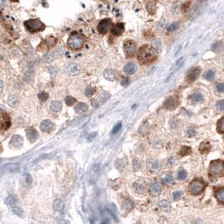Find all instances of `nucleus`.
I'll return each mask as SVG.
<instances>
[{"label":"nucleus","instance_id":"obj_1","mask_svg":"<svg viewBox=\"0 0 224 224\" xmlns=\"http://www.w3.org/2000/svg\"><path fill=\"white\" fill-rule=\"evenodd\" d=\"M137 58L142 64L148 65L156 60L157 52L152 46L148 45H144L139 49Z\"/></svg>","mask_w":224,"mask_h":224},{"label":"nucleus","instance_id":"obj_2","mask_svg":"<svg viewBox=\"0 0 224 224\" xmlns=\"http://www.w3.org/2000/svg\"><path fill=\"white\" fill-rule=\"evenodd\" d=\"M209 175L212 177L224 175V162L223 160H214L209 165Z\"/></svg>","mask_w":224,"mask_h":224},{"label":"nucleus","instance_id":"obj_3","mask_svg":"<svg viewBox=\"0 0 224 224\" xmlns=\"http://www.w3.org/2000/svg\"><path fill=\"white\" fill-rule=\"evenodd\" d=\"M83 37L76 32L72 33L67 40V46L72 50L80 49L83 45Z\"/></svg>","mask_w":224,"mask_h":224},{"label":"nucleus","instance_id":"obj_4","mask_svg":"<svg viewBox=\"0 0 224 224\" xmlns=\"http://www.w3.org/2000/svg\"><path fill=\"white\" fill-rule=\"evenodd\" d=\"M25 26L28 31L30 32H38L43 30L45 29V25L39 19H31L25 22Z\"/></svg>","mask_w":224,"mask_h":224},{"label":"nucleus","instance_id":"obj_5","mask_svg":"<svg viewBox=\"0 0 224 224\" xmlns=\"http://www.w3.org/2000/svg\"><path fill=\"white\" fill-rule=\"evenodd\" d=\"M206 187V183L201 179H196L191 181L189 186V192L193 196H198L202 194Z\"/></svg>","mask_w":224,"mask_h":224},{"label":"nucleus","instance_id":"obj_6","mask_svg":"<svg viewBox=\"0 0 224 224\" xmlns=\"http://www.w3.org/2000/svg\"><path fill=\"white\" fill-rule=\"evenodd\" d=\"M123 47H124V51H125L126 57H132L136 53L137 44L133 41H126L124 43Z\"/></svg>","mask_w":224,"mask_h":224},{"label":"nucleus","instance_id":"obj_7","mask_svg":"<svg viewBox=\"0 0 224 224\" xmlns=\"http://www.w3.org/2000/svg\"><path fill=\"white\" fill-rule=\"evenodd\" d=\"M112 25V22L109 19H104L103 20L99 23L98 25V31L100 34H106L108 32L109 29Z\"/></svg>","mask_w":224,"mask_h":224},{"label":"nucleus","instance_id":"obj_8","mask_svg":"<svg viewBox=\"0 0 224 224\" xmlns=\"http://www.w3.org/2000/svg\"><path fill=\"white\" fill-rule=\"evenodd\" d=\"M180 104V100L177 96H172L169 98L164 104V107L167 109H175Z\"/></svg>","mask_w":224,"mask_h":224},{"label":"nucleus","instance_id":"obj_9","mask_svg":"<svg viewBox=\"0 0 224 224\" xmlns=\"http://www.w3.org/2000/svg\"><path fill=\"white\" fill-rule=\"evenodd\" d=\"M109 97V94L107 92H103L99 94L98 98L92 100V105L94 107H98L100 104H102L106 101V99Z\"/></svg>","mask_w":224,"mask_h":224},{"label":"nucleus","instance_id":"obj_10","mask_svg":"<svg viewBox=\"0 0 224 224\" xmlns=\"http://www.w3.org/2000/svg\"><path fill=\"white\" fill-rule=\"evenodd\" d=\"M40 128L43 132H51L54 130L55 124L53 122H51V120H45L41 123Z\"/></svg>","mask_w":224,"mask_h":224},{"label":"nucleus","instance_id":"obj_11","mask_svg":"<svg viewBox=\"0 0 224 224\" xmlns=\"http://www.w3.org/2000/svg\"><path fill=\"white\" fill-rule=\"evenodd\" d=\"M200 72H201V69L199 67H193L192 69H191L188 74H187V77H186V79L189 83L194 82L197 78L199 77V74H200Z\"/></svg>","mask_w":224,"mask_h":224},{"label":"nucleus","instance_id":"obj_12","mask_svg":"<svg viewBox=\"0 0 224 224\" xmlns=\"http://www.w3.org/2000/svg\"><path fill=\"white\" fill-rule=\"evenodd\" d=\"M25 133H26V137L29 140V142H36V139L38 138V132L33 127H28L25 130Z\"/></svg>","mask_w":224,"mask_h":224},{"label":"nucleus","instance_id":"obj_13","mask_svg":"<svg viewBox=\"0 0 224 224\" xmlns=\"http://www.w3.org/2000/svg\"><path fill=\"white\" fill-rule=\"evenodd\" d=\"M149 192L153 196H159L162 192V186L159 182H153L149 186Z\"/></svg>","mask_w":224,"mask_h":224},{"label":"nucleus","instance_id":"obj_14","mask_svg":"<svg viewBox=\"0 0 224 224\" xmlns=\"http://www.w3.org/2000/svg\"><path fill=\"white\" fill-rule=\"evenodd\" d=\"M24 143V139L20 135H14L10 140V144L14 148H20L23 146Z\"/></svg>","mask_w":224,"mask_h":224},{"label":"nucleus","instance_id":"obj_15","mask_svg":"<svg viewBox=\"0 0 224 224\" xmlns=\"http://www.w3.org/2000/svg\"><path fill=\"white\" fill-rule=\"evenodd\" d=\"M11 125L10 117L8 114L3 113L1 115V128L2 130H7Z\"/></svg>","mask_w":224,"mask_h":224},{"label":"nucleus","instance_id":"obj_16","mask_svg":"<svg viewBox=\"0 0 224 224\" xmlns=\"http://www.w3.org/2000/svg\"><path fill=\"white\" fill-rule=\"evenodd\" d=\"M99 164H94L92 169H91V172H90V181H91V183H94V182L96 181L99 176Z\"/></svg>","mask_w":224,"mask_h":224},{"label":"nucleus","instance_id":"obj_17","mask_svg":"<svg viewBox=\"0 0 224 224\" xmlns=\"http://www.w3.org/2000/svg\"><path fill=\"white\" fill-rule=\"evenodd\" d=\"M125 30V25L123 23H117L112 27L111 32L114 36H120Z\"/></svg>","mask_w":224,"mask_h":224},{"label":"nucleus","instance_id":"obj_18","mask_svg":"<svg viewBox=\"0 0 224 224\" xmlns=\"http://www.w3.org/2000/svg\"><path fill=\"white\" fill-rule=\"evenodd\" d=\"M67 70L69 72V74H71V75H78L81 72V67L76 63H72L70 65L67 66Z\"/></svg>","mask_w":224,"mask_h":224},{"label":"nucleus","instance_id":"obj_19","mask_svg":"<svg viewBox=\"0 0 224 224\" xmlns=\"http://www.w3.org/2000/svg\"><path fill=\"white\" fill-rule=\"evenodd\" d=\"M214 196H215V198L217 199V202L224 205V187L217 189L215 191Z\"/></svg>","mask_w":224,"mask_h":224},{"label":"nucleus","instance_id":"obj_20","mask_svg":"<svg viewBox=\"0 0 224 224\" xmlns=\"http://www.w3.org/2000/svg\"><path fill=\"white\" fill-rule=\"evenodd\" d=\"M148 167L149 170L153 173H157L160 170V164L157 160H151L148 163Z\"/></svg>","mask_w":224,"mask_h":224},{"label":"nucleus","instance_id":"obj_21","mask_svg":"<svg viewBox=\"0 0 224 224\" xmlns=\"http://www.w3.org/2000/svg\"><path fill=\"white\" fill-rule=\"evenodd\" d=\"M137 70V67L135 63L133 62H128L125 67H124V72L127 74H133L135 73Z\"/></svg>","mask_w":224,"mask_h":224},{"label":"nucleus","instance_id":"obj_22","mask_svg":"<svg viewBox=\"0 0 224 224\" xmlns=\"http://www.w3.org/2000/svg\"><path fill=\"white\" fill-rule=\"evenodd\" d=\"M107 209L109 213L111 215V217H113L114 220H115V222H118V217H117V212H116V207L114 204L110 203L107 206Z\"/></svg>","mask_w":224,"mask_h":224},{"label":"nucleus","instance_id":"obj_23","mask_svg":"<svg viewBox=\"0 0 224 224\" xmlns=\"http://www.w3.org/2000/svg\"><path fill=\"white\" fill-rule=\"evenodd\" d=\"M104 77L109 81H114L116 78V73L114 70L112 69H106L104 72Z\"/></svg>","mask_w":224,"mask_h":224},{"label":"nucleus","instance_id":"obj_24","mask_svg":"<svg viewBox=\"0 0 224 224\" xmlns=\"http://www.w3.org/2000/svg\"><path fill=\"white\" fill-rule=\"evenodd\" d=\"M88 109V106L87 104H85V103H78V104H77L76 106H75V111H76L78 114H82V113H84V112H86Z\"/></svg>","mask_w":224,"mask_h":224},{"label":"nucleus","instance_id":"obj_25","mask_svg":"<svg viewBox=\"0 0 224 224\" xmlns=\"http://www.w3.org/2000/svg\"><path fill=\"white\" fill-rule=\"evenodd\" d=\"M56 43H57V38L54 37V36H52L47 37L44 41V45L46 47H52V46H54L55 45H56Z\"/></svg>","mask_w":224,"mask_h":224},{"label":"nucleus","instance_id":"obj_26","mask_svg":"<svg viewBox=\"0 0 224 224\" xmlns=\"http://www.w3.org/2000/svg\"><path fill=\"white\" fill-rule=\"evenodd\" d=\"M62 103H61L60 101H58V100L52 101V102L51 103V105H50L51 109L52 111H54V112H58V111H60L61 109H62Z\"/></svg>","mask_w":224,"mask_h":224},{"label":"nucleus","instance_id":"obj_27","mask_svg":"<svg viewBox=\"0 0 224 224\" xmlns=\"http://www.w3.org/2000/svg\"><path fill=\"white\" fill-rule=\"evenodd\" d=\"M122 207L126 211H131L134 208V203L130 199H126L122 202Z\"/></svg>","mask_w":224,"mask_h":224},{"label":"nucleus","instance_id":"obj_28","mask_svg":"<svg viewBox=\"0 0 224 224\" xmlns=\"http://www.w3.org/2000/svg\"><path fill=\"white\" fill-rule=\"evenodd\" d=\"M8 104L10 105L11 107H16L19 104V99L15 94H11L8 99Z\"/></svg>","mask_w":224,"mask_h":224},{"label":"nucleus","instance_id":"obj_29","mask_svg":"<svg viewBox=\"0 0 224 224\" xmlns=\"http://www.w3.org/2000/svg\"><path fill=\"white\" fill-rule=\"evenodd\" d=\"M159 207L161 208L163 211H164V212H170V210H171V206H170V202L168 201H166V200H163V201L159 202Z\"/></svg>","mask_w":224,"mask_h":224},{"label":"nucleus","instance_id":"obj_30","mask_svg":"<svg viewBox=\"0 0 224 224\" xmlns=\"http://www.w3.org/2000/svg\"><path fill=\"white\" fill-rule=\"evenodd\" d=\"M133 189L135 190V191L139 193V194H142L145 191V186L144 185L141 183V182H135L133 184Z\"/></svg>","mask_w":224,"mask_h":224},{"label":"nucleus","instance_id":"obj_31","mask_svg":"<svg viewBox=\"0 0 224 224\" xmlns=\"http://www.w3.org/2000/svg\"><path fill=\"white\" fill-rule=\"evenodd\" d=\"M200 152L202 153H207L211 150V145L208 142H203L200 145Z\"/></svg>","mask_w":224,"mask_h":224},{"label":"nucleus","instance_id":"obj_32","mask_svg":"<svg viewBox=\"0 0 224 224\" xmlns=\"http://www.w3.org/2000/svg\"><path fill=\"white\" fill-rule=\"evenodd\" d=\"M146 9L150 14H154V12L156 10V4L154 2H147L146 3Z\"/></svg>","mask_w":224,"mask_h":224},{"label":"nucleus","instance_id":"obj_33","mask_svg":"<svg viewBox=\"0 0 224 224\" xmlns=\"http://www.w3.org/2000/svg\"><path fill=\"white\" fill-rule=\"evenodd\" d=\"M62 207H63L62 202L61 201L60 199H57L53 203V208H54L55 211L56 212H60L62 210Z\"/></svg>","mask_w":224,"mask_h":224},{"label":"nucleus","instance_id":"obj_34","mask_svg":"<svg viewBox=\"0 0 224 224\" xmlns=\"http://www.w3.org/2000/svg\"><path fill=\"white\" fill-rule=\"evenodd\" d=\"M191 153V149L190 147L183 146V147H181V150L179 152V155H181V156H186V155H189Z\"/></svg>","mask_w":224,"mask_h":224},{"label":"nucleus","instance_id":"obj_35","mask_svg":"<svg viewBox=\"0 0 224 224\" xmlns=\"http://www.w3.org/2000/svg\"><path fill=\"white\" fill-rule=\"evenodd\" d=\"M203 99V95L201 93L199 92H196L194 94H192L191 96V100L194 102V103H197V102H200Z\"/></svg>","mask_w":224,"mask_h":224},{"label":"nucleus","instance_id":"obj_36","mask_svg":"<svg viewBox=\"0 0 224 224\" xmlns=\"http://www.w3.org/2000/svg\"><path fill=\"white\" fill-rule=\"evenodd\" d=\"M163 183L166 186H170L174 183V178L171 175H167L163 179Z\"/></svg>","mask_w":224,"mask_h":224},{"label":"nucleus","instance_id":"obj_37","mask_svg":"<svg viewBox=\"0 0 224 224\" xmlns=\"http://www.w3.org/2000/svg\"><path fill=\"white\" fill-rule=\"evenodd\" d=\"M217 129L220 133H224V117L219 120L217 125Z\"/></svg>","mask_w":224,"mask_h":224},{"label":"nucleus","instance_id":"obj_38","mask_svg":"<svg viewBox=\"0 0 224 224\" xmlns=\"http://www.w3.org/2000/svg\"><path fill=\"white\" fill-rule=\"evenodd\" d=\"M177 178L180 181H184L187 178V172L185 170H179L178 175H177Z\"/></svg>","mask_w":224,"mask_h":224},{"label":"nucleus","instance_id":"obj_39","mask_svg":"<svg viewBox=\"0 0 224 224\" xmlns=\"http://www.w3.org/2000/svg\"><path fill=\"white\" fill-rule=\"evenodd\" d=\"M7 202L10 206H14L17 203V198L14 195H10L7 197Z\"/></svg>","mask_w":224,"mask_h":224},{"label":"nucleus","instance_id":"obj_40","mask_svg":"<svg viewBox=\"0 0 224 224\" xmlns=\"http://www.w3.org/2000/svg\"><path fill=\"white\" fill-rule=\"evenodd\" d=\"M214 77H215V73L212 70H208V71H207L204 73V78L207 80H212L214 78Z\"/></svg>","mask_w":224,"mask_h":224},{"label":"nucleus","instance_id":"obj_41","mask_svg":"<svg viewBox=\"0 0 224 224\" xmlns=\"http://www.w3.org/2000/svg\"><path fill=\"white\" fill-rule=\"evenodd\" d=\"M223 47V43H222L221 41H217V43H215L213 45V46H212V50H213L214 51H216V52H218V51H222Z\"/></svg>","mask_w":224,"mask_h":224},{"label":"nucleus","instance_id":"obj_42","mask_svg":"<svg viewBox=\"0 0 224 224\" xmlns=\"http://www.w3.org/2000/svg\"><path fill=\"white\" fill-rule=\"evenodd\" d=\"M12 211H13V213H14L16 216L20 217H22L23 215H24L23 214V211L20 207H13Z\"/></svg>","mask_w":224,"mask_h":224},{"label":"nucleus","instance_id":"obj_43","mask_svg":"<svg viewBox=\"0 0 224 224\" xmlns=\"http://www.w3.org/2000/svg\"><path fill=\"white\" fill-rule=\"evenodd\" d=\"M142 164L141 161L137 160V159H134L133 160V168H134V170H139L141 168H142Z\"/></svg>","mask_w":224,"mask_h":224},{"label":"nucleus","instance_id":"obj_44","mask_svg":"<svg viewBox=\"0 0 224 224\" xmlns=\"http://www.w3.org/2000/svg\"><path fill=\"white\" fill-rule=\"evenodd\" d=\"M65 102L66 104H67V105L71 106V105H72V104L76 102V99L73 98V97H71V96H67V97L65 99Z\"/></svg>","mask_w":224,"mask_h":224},{"label":"nucleus","instance_id":"obj_45","mask_svg":"<svg viewBox=\"0 0 224 224\" xmlns=\"http://www.w3.org/2000/svg\"><path fill=\"white\" fill-rule=\"evenodd\" d=\"M48 97H49L48 94L46 93V92H41L38 94V98L41 101H46L48 99Z\"/></svg>","mask_w":224,"mask_h":224},{"label":"nucleus","instance_id":"obj_46","mask_svg":"<svg viewBox=\"0 0 224 224\" xmlns=\"http://www.w3.org/2000/svg\"><path fill=\"white\" fill-rule=\"evenodd\" d=\"M121 127H122V123L121 122H118L115 126H114V128H113V131H112V133L113 134H116V133H118L119 131L121 130Z\"/></svg>","mask_w":224,"mask_h":224},{"label":"nucleus","instance_id":"obj_47","mask_svg":"<svg viewBox=\"0 0 224 224\" xmlns=\"http://www.w3.org/2000/svg\"><path fill=\"white\" fill-rule=\"evenodd\" d=\"M179 27V23H173L172 25H170L169 28H168V31L169 32H173L175 31Z\"/></svg>","mask_w":224,"mask_h":224},{"label":"nucleus","instance_id":"obj_48","mask_svg":"<svg viewBox=\"0 0 224 224\" xmlns=\"http://www.w3.org/2000/svg\"><path fill=\"white\" fill-rule=\"evenodd\" d=\"M24 179H25V182L26 185H30L32 183V177L29 174H25L24 175Z\"/></svg>","mask_w":224,"mask_h":224},{"label":"nucleus","instance_id":"obj_49","mask_svg":"<svg viewBox=\"0 0 224 224\" xmlns=\"http://www.w3.org/2000/svg\"><path fill=\"white\" fill-rule=\"evenodd\" d=\"M95 91V88L92 87H87V88L85 89V94L87 96H92Z\"/></svg>","mask_w":224,"mask_h":224},{"label":"nucleus","instance_id":"obj_50","mask_svg":"<svg viewBox=\"0 0 224 224\" xmlns=\"http://www.w3.org/2000/svg\"><path fill=\"white\" fill-rule=\"evenodd\" d=\"M182 195H183V192L181 191L175 192V193H174V195H173L174 200H175V201H178V200H180L181 197H182Z\"/></svg>","mask_w":224,"mask_h":224},{"label":"nucleus","instance_id":"obj_51","mask_svg":"<svg viewBox=\"0 0 224 224\" xmlns=\"http://www.w3.org/2000/svg\"><path fill=\"white\" fill-rule=\"evenodd\" d=\"M97 132H91L88 136V142H92L93 140H94V138L97 137Z\"/></svg>","mask_w":224,"mask_h":224},{"label":"nucleus","instance_id":"obj_52","mask_svg":"<svg viewBox=\"0 0 224 224\" xmlns=\"http://www.w3.org/2000/svg\"><path fill=\"white\" fill-rule=\"evenodd\" d=\"M153 46H155V49H157L158 51H160L161 47H162V44L159 40H156L155 41H153Z\"/></svg>","mask_w":224,"mask_h":224},{"label":"nucleus","instance_id":"obj_53","mask_svg":"<svg viewBox=\"0 0 224 224\" xmlns=\"http://www.w3.org/2000/svg\"><path fill=\"white\" fill-rule=\"evenodd\" d=\"M53 58H54V53L53 52H51L49 54H47L46 56H45V60L46 61V62H51V61L53 60Z\"/></svg>","mask_w":224,"mask_h":224},{"label":"nucleus","instance_id":"obj_54","mask_svg":"<svg viewBox=\"0 0 224 224\" xmlns=\"http://www.w3.org/2000/svg\"><path fill=\"white\" fill-rule=\"evenodd\" d=\"M187 134L189 137H194L196 135V130L192 127H190L188 130H187Z\"/></svg>","mask_w":224,"mask_h":224},{"label":"nucleus","instance_id":"obj_55","mask_svg":"<svg viewBox=\"0 0 224 224\" xmlns=\"http://www.w3.org/2000/svg\"><path fill=\"white\" fill-rule=\"evenodd\" d=\"M217 108L219 110H224V100H220L217 103Z\"/></svg>","mask_w":224,"mask_h":224},{"label":"nucleus","instance_id":"obj_56","mask_svg":"<svg viewBox=\"0 0 224 224\" xmlns=\"http://www.w3.org/2000/svg\"><path fill=\"white\" fill-rule=\"evenodd\" d=\"M217 89L219 93H224V83H218L217 85Z\"/></svg>","mask_w":224,"mask_h":224},{"label":"nucleus","instance_id":"obj_57","mask_svg":"<svg viewBox=\"0 0 224 224\" xmlns=\"http://www.w3.org/2000/svg\"><path fill=\"white\" fill-rule=\"evenodd\" d=\"M128 84H129V79L127 78H123L122 80H121V85L124 86V87H126Z\"/></svg>","mask_w":224,"mask_h":224},{"label":"nucleus","instance_id":"obj_58","mask_svg":"<svg viewBox=\"0 0 224 224\" xmlns=\"http://www.w3.org/2000/svg\"><path fill=\"white\" fill-rule=\"evenodd\" d=\"M192 224H202V221L201 219H196V220H195V221L193 222V223Z\"/></svg>","mask_w":224,"mask_h":224},{"label":"nucleus","instance_id":"obj_59","mask_svg":"<svg viewBox=\"0 0 224 224\" xmlns=\"http://www.w3.org/2000/svg\"><path fill=\"white\" fill-rule=\"evenodd\" d=\"M59 224H70V223L67 222V221H62Z\"/></svg>","mask_w":224,"mask_h":224},{"label":"nucleus","instance_id":"obj_60","mask_svg":"<svg viewBox=\"0 0 224 224\" xmlns=\"http://www.w3.org/2000/svg\"><path fill=\"white\" fill-rule=\"evenodd\" d=\"M223 63H224V61H223Z\"/></svg>","mask_w":224,"mask_h":224}]
</instances>
